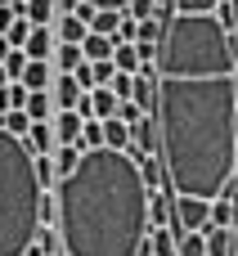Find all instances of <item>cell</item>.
Here are the masks:
<instances>
[{
  "instance_id": "cell-1",
  "label": "cell",
  "mask_w": 238,
  "mask_h": 256,
  "mask_svg": "<svg viewBox=\"0 0 238 256\" xmlns=\"http://www.w3.org/2000/svg\"><path fill=\"white\" fill-rule=\"evenodd\" d=\"M153 122L166 184L220 198L238 176V72H158Z\"/></svg>"
},
{
  "instance_id": "cell-2",
  "label": "cell",
  "mask_w": 238,
  "mask_h": 256,
  "mask_svg": "<svg viewBox=\"0 0 238 256\" xmlns=\"http://www.w3.org/2000/svg\"><path fill=\"white\" fill-rule=\"evenodd\" d=\"M54 230L68 256H140L148 238V184L126 148H81V162L58 184Z\"/></svg>"
},
{
  "instance_id": "cell-3",
  "label": "cell",
  "mask_w": 238,
  "mask_h": 256,
  "mask_svg": "<svg viewBox=\"0 0 238 256\" xmlns=\"http://www.w3.org/2000/svg\"><path fill=\"white\" fill-rule=\"evenodd\" d=\"M40 230V180L36 153L22 135L0 126V256H22Z\"/></svg>"
},
{
  "instance_id": "cell-4",
  "label": "cell",
  "mask_w": 238,
  "mask_h": 256,
  "mask_svg": "<svg viewBox=\"0 0 238 256\" xmlns=\"http://www.w3.org/2000/svg\"><path fill=\"white\" fill-rule=\"evenodd\" d=\"M176 220L184 230H202L212 220V198H189V194H176Z\"/></svg>"
},
{
  "instance_id": "cell-5",
  "label": "cell",
  "mask_w": 238,
  "mask_h": 256,
  "mask_svg": "<svg viewBox=\"0 0 238 256\" xmlns=\"http://www.w3.org/2000/svg\"><path fill=\"white\" fill-rule=\"evenodd\" d=\"M50 122H54V140H58V144H81V126H86V117H81L76 108H58Z\"/></svg>"
},
{
  "instance_id": "cell-6",
  "label": "cell",
  "mask_w": 238,
  "mask_h": 256,
  "mask_svg": "<svg viewBox=\"0 0 238 256\" xmlns=\"http://www.w3.org/2000/svg\"><path fill=\"white\" fill-rule=\"evenodd\" d=\"M54 76H58V72H54V63H50V58H27V68H22V76H18V81H22L27 90H50V86H54Z\"/></svg>"
},
{
  "instance_id": "cell-7",
  "label": "cell",
  "mask_w": 238,
  "mask_h": 256,
  "mask_svg": "<svg viewBox=\"0 0 238 256\" xmlns=\"http://www.w3.org/2000/svg\"><path fill=\"white\" fill-rule=\"evenodd\" d=\"M180 234H184V225H153V230H148V248H153V256H176Z\"/></svg>"
},
{
  "instance_id": "cell-8",
  "label": "cell",
  "mask_w": 238,
  "mask_h": 256,
  "mask_svg": "<svg viewBox=\"0 0 238 256\" xmlns=\"http://www.w3.org/2000/svg\"><path fill=\"white\" fill-rule=\"evenodd\" d=\"M27 58H54V50H58V32L54 27H32V36H27Z\"/></svg>"
},
{
  "instance_id": "cell-9",
  "label": "cell",
  "mask_w": 238,
  "mask_h": 256,
  "mask_svg": "<svg viewBox=\"0 0 238 256\" xmlns=\"http://www.w3.org/2000/svg\"><path fill=\"white\" fill-rule=\"evenodd\" d=\"M50 94H54V108H76V99H81L86 90H81V81H76L72 72H58L54 86H50Z\"/></svg>"
},
{
  "instance_id": "cell-10",
  "label": "cell",
  "mask_w": 238,
  "mask_h": 256,
  "mask_svg": "<svg viewBox=\"0 0 238 256\" xmlns=\"http://www.w3.org/2000/svg\"><path fill=\"white\" fill-rule=\"evenodd\" d=\"M22 18H32V27H54L58 18V0H18Z\"/></svg>"
},
{
  "instance_id": "cell-11",
  "label": "cell",
  "mask_w": 238,
  "mask_h": 256,
  "mask_svg": "<svg viewBox=\"0 0 238 256\" xmlns=\"http://www.w3.org/2000/svg\"><path fill=\"white\" fill-rule=\"evenodd\" d=\"M54 32H58V40H72V45H81V40L90 36V22H86L81 14H58V18H54Z\"/></svg>"
},
{
  "instance_id": "cell-12",
  "label": "cell",
  "mask_w": 238,
  "mask_h": 256,
  "mask_svg": "<svg viewBox=\"0 0 238 256\" xmlns=\"http://www.w3.org/2000/svg\"><path fill=\"white\" fill-rule=\"evenodd\" d=\"M90 104H94V117H99V122H108V117H117L122 94H117L112 86H94V90H90Z\"/></svg>"
},
{
  "instance_id": "cell-13",
  "label": "cell",
  "mask_w": 238,
  "mask_h": 256,
  "mask_svg": "<svg viewBox=\"0 0 238 256\" xmlns=\"http://www.w3.org/2000/svg\"><path fill=\"white\" fill-rule=\"evenodd\" d=\"M207 234V256H230L234 252V230L230 225H202Z\"/></svg>"
},
{
  "instance_id": "cell-14",
  "label": "cell",
  "mask_w": 238,
  "mask_h": 256,
  "mask_svg": "<svg viewBox=\"0 0 238 256\" xmlns=\"http://www.w3.org/2000/svg\"><path fill=\"white\" fill-rule=\"evenodd\" d=\"M54 72H76L81 63H86V50L81 45H72V40H58V50H54Z\"/></svg>"
},
{
  "instance_id": "cell-15",
  "label": "cell",
  "mask_w": 238,
  "mask_h": 256,
  "mask_svg": "<svg viewBox=\"0 0 238 256\" xmlns=\"http://www.w3.org/2000/svg\"><path fill=\"white\" fill-rule=\"evenodd\" d=\"M27 148H32V153H54V148H58V140H54V122H32V130H27Z\"/></svg>"
},
{
  "instance_id": "cell-16",
  "label": "cell",
  "mask_w": 238,
  "mask_h": 256,
  "mask_svg": "<svg viewBox=\"0 0 238 256\" xmlns=\"http://www.w3.org/2000/svg\"><path fill=\"white\" fill-rule=\"evenodd\" d=\"M81 50H86V58H90V63H99V58H112L117 40H112V36H104V32H90V36L81 40Z\"/></svg>"
},
{
  "instance_id": "cell-17",
  "label": "cell",
  "mask_w": 238,
  "mask_h": 256,
  "mask_svg": "<svg viewBox=\"0 0 238 256\" xmlns=\"http://www.w3.org/2000/svg\"><path fill=\"white\" fill-rule=\"evenodd\" d=\"M54 112H58V108H54V94H50V90H32V94H27V117H32V122H50Z\"/></svg>"
},
{
  "instance_id": "cell-18",
  "label": "cell",
  "mask_w": 238,
  "mask_h": 256,
  "mask_svg": "<svg viewBox=\"0 0 238 256\" xmlns=\"http://www.w3.org/2000/svg\"><path fill=\"white\" fill-rule=\"evenodd\" d=\"M112 63H117V72H140V68H144V58H140V45H135V40L117 45V50H112Z\"/></svg>"
},
{
  "instance_id": "cell-19",
  "label": "cell",
  "mask_w": 238,
  "mask_h": 256,
  "mask_svg": "<svg viewBox=\"0 0 238 256\" xmlns=\"http://www.w3.org/2000/svg\"><path fill=\"white\" fill-rule=\"evenodd\" d=\"M104 144H108V148H130V126H126L122 117H108V122H104Z\"/></svg>"
},
{
  "instance_id": "cell-20",
  "label": "cell",
  "mask_w": 238,
  "mask_h": 256,
  "mask_svg": "<svg viewBox=\"0 0 238 256\" xmlns=\"http://www.w3.org/2000/svg\"><path fill=\"white\" fill-rule=\"evenodd\" d=\"M76 162H81V144H58V148H54L58 180H63V176H72V171H76Z\"/></svg>"
},
{
  "instance_id": "cell-21",
  "label": "cell",
  "mask_w": 238,
  "mask_h": 256,
  "mask_svg": "<svg viewBox=\"0 0 238 256\" xmlns=\"http://www.w3.org/2000/svg\"><path fill=\"white\" fill-rule=\"evenodd\" d=\"M176 256H207V234H202V230H184Z\"/></svg>"
},
{
  "instance_id": "cell-22",
  "label": "cell",
  "mask_w": 238,
  "mask_h": 256,
  "mask_svg": "<svg viewBox=\"0 0 238 256\" xmlns=\"http://www.w3.org/2000/svg\"><path fill=\"white\" fill-rule=\"evenodd\" d=\"M122 14H126V9H94V18H90V32H104V36H112V32L122 27Z\"/></svg>"
},
{
  "instance_id": "cell-23",
  "label": "cell",
  "mask_w": 238,
  "mask_h": 256,
  "mask_svg": "<svg viewBox=\"0 0 238 256\" xmlns=\"http://www.w3.org/2000/svg\"><path fill=\"white\" fill-rule=\"evenodd\" d=\"M0 126H4L9 135H22V140H27V130H32V117H27V108H9V112H0Z\"/></svg>"
},
{
  "instance_id": "cell-24",
  "label": "cell",
  "mask_w": 238,
  "mask_h": 256,
  "mask_svg": "<svg viewBox=\"0 0 238 256\" xmlns=\"http://www.w3.org/2000/svg\"><path fill=\"white\" fill-rule=\"evenodd\" d=\"M27 94H32V90H27L22 81H9V86L0 90V112H9V108H27Z\"/></svg>"
},
{
  "instance_id": "cell-25",
  "label": "cell",
  "mask_w": 238,
  "mask_h": 256,
  "mask_svg": "<svg viewBox=\"0 0 238 256\" xmlns=\"http://www.w3.org/2000/svg\"><path fill=\"white\" fill-rule=\"evenodd\" d=\"M234 198H230V194H220V198H212V220H207V225H230V230H234Z\"/></svg>"
},
{
  "instance_id": "cell-26",
  "label": "cell",
  "mask_w": 238,
  "mask_h": 256,
  "mask_svg": "<svg viewBox=\"0 0 238 256\" xmlns=\"http://www.w3.org/2000/svg\"><path fill=\"white\" fill-rule=\"evenodd\" d=\"M36 180H40V189H54V184H58V166H54V153H36Z\"/></svg>"
},
{
  "instance_id": "cell-27",
  "label": "cell",
  "mask_w": 238,
  "mask_h": 256,
  "mask_svg": "<svg viewBox=\"0 0 238 256\" xmlns=\"http://www.w3.org/2000/svg\"><path fill=\"white\" fill-rule=\"evenodd\" d=\"M27 36H32V18H22V14H18V18H14V27L4 32V40H9L14 50H22V45H27Z\"/></svg>"
},
{
  "instance_id": "cell-28",
  "label": "cell",
  "mask_w": 238,
  "mask_h": 256,
  "mask_svg": "<svg viewBox=\"0 0 238 256\" xmlns=\"http://www.w3.org/2000/svg\"><path fill=\"white\" fill-rule=\"evenodd\" d=\"M104 144V122L99 117H86V126H81V148H99Z\"/></svg>"
},
{
  "instance_id": "cell-29",
  "label": "cell",
  "mask_w": 238,
  "mask_h": 256,
  "mask_svg": "<svg viewBox=\"0 0 238 256\" xmlns=\"http://www.w3.org/2000/svg\"><path fill=\"white\" fill-rule=\"evenodd\" d=\"M216 4L220 0H171L176 14H216Z\"/></svg>"
},
{
  "instance_id": "cell-30",
  "label": "cell",
  "mask_w": 238,
  "mask_h": 256,
  "mask_svg": "<svg viewBox=\"0 0 238 256\" xmlns=\"http://www.w3.org/2000/svg\"><path fill=\"white\" fill-rule=\"evenodd\" d=\"M22 68H27V50H9V54H4V72L18 81V76H22Z\"/></svg>"
},
{
  "instance_id": "cell-31",
  "label": "cell",
  "mask_w": 238,
  "mask_h": 256,
  "mask_svg": "<svg viewBox=\"0 0 238 256\" xmlns=\"http://www.w3.org/2000/svg\"><path fill=\"white\" fill-rule=\"evenodd\" d=\"M108 86H112V90H117L122 99H135V72H117V76H112Z\"/></svg>"
},
{
  "instance_id": "cell-32",
  "label": "cell",
  "mask_w": 238,
  "mask_h": 256,
  "mask_svg": "<svg viewBox=\"0 0 238 256\" xmlns=\"http://www.w3.org/2000/svg\"><path fill=\"white\" fill-rule=\"evenodd\" d=\"M216 18H220L230 32H238V4L234 0H220V4H216Z\"/></svg>"
},
{
  "instance_id": "cell-33",
  "label": "cell",
  "mask_w": 238,
  "mask_h": 256,
  "mask_svg": "<svg viewBox=\"0 0 238 256\" xmlns=\"http://www.w3.org/2000/svg\"><path fill=\"white\" fill-rule=\"evenodd\" d=\"M112 76H117V63H112V58H99V63H94V86H108Z\"/></svg>"
},
{
  "instance_id": "cell-34",
  "label": "cell",
  "mask_w": 238,
  "mask_h": 256,
  "mask_svg": "<svg viewBox=\"0 0 238 256\" xmlns=\"http://www.w3.org/2000/svg\"><path fill=\"white\" fill-rule=\"evenodd\" d=\"M126 14H130V18H153V14H158V0H130Z\"/></svg>"
},
{
  "instance_id": "cell-35",
  "label": "cell",
  "mask_w": 238,
  "mask_h": 256,
  "mask_svg": "<svg viewBox=\"0 0 238 256\" xmlns=\"http://www.w3.org/2000/svg\"><path fill=\"white\" fill-rule=\"evenodd\" d=\"M72 76L81 81V90H94V63H90V58H86V63H81V68L72 72Z\"/></svg>"
},
{
  "instance_id": "cell-36",
  "label": "cell",
  "mask_w": 238,
  "mask_h": 256,
  "mask_svg": "<svg viewBox=\"0 0 238 256\" xmlns=\"http://www.w3.org/2000/svg\"><path fill=\"white\" fill-rule=\"evenodd\" d=\"M90 4H99V9H126L130 0H90Z\"/></svg>"
},
{
  "instance_id": "cell-37",
  "label": "cell",
  "mask_w": 238,
  "mask_h": 256,
  "mask_svg": "<svg viewBox=\"0 0 238 256\" xmlns=\"http://www.w3.org/2000/svg\"><path fill=\"white\" fill-rule=\"evenodd\" d=\"M230 256H238V230H234V252H230Z\"/></svg>"
},
{
  "instance_id": "cell-38",
  "label": "cell",
  "mask_w": 238,
  "mask_h": 256,
  "mask_svg": "<svg viewBox=\"0 0 238 256\" xmlns=\"http://www.w3.org/2000/svg\"><path fill=\"white\" fill-rule=\"evenodd\" d=\"M234 230H238V207H234Z\"/></svg>"
},
{
  "instance_id": "cell-39",
  "label": "cell",
  "mask_w": 238,
  "mask_h": 256,
  "mask_svg": "<svg viewBox=\"0 0 238 256\" xmlns=\"http://www.w3.org/2000/svg\"><path fill=\"white\" fill-rule=\"evenodd\" d=\"M234 4H238V0H234Z\"/></svg>"
}]
</instances>
